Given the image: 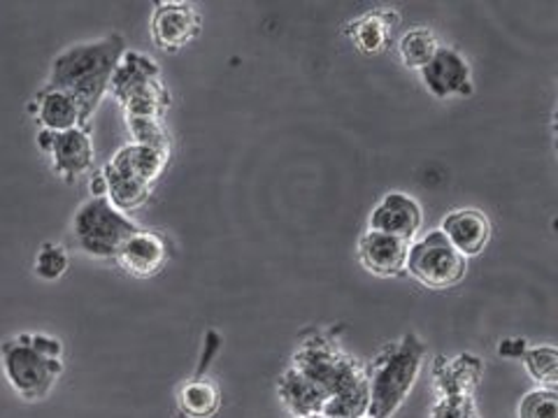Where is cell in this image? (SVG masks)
Wrapping results in <instances>:
<instances>
[{"label":"cell","mask_w":558,"mask_h":418,"mask_svg":"<svg viewBox=\"0 0 558 418\" xmlns=\"http://www.w3.org/2000/svg\"><path fill=\"white\" fill-rule=\"evenodd\" d=\"M140 231V225L117 209L105 196L84 200L73 219V235L77 247L94 258L114 260L121 244Z\"/></svg>","instance_id":"8992f818"},{"label":"cell","mask_w":558,"mask_h":418,"mask_svg":"<svg viewBox=\"0 0 558 418\" xmlns=\"http://www.w3.org/2000/svg\"><path fill=\"white\" fill-rule=\"evenodd\" d=\"M110 94L121 104L124 116L163 119L172 100L159 63L143 51L129 49L114 70Z\"/></svg>","instance_id":"5b68a950"},{"label":"cell","mask_w":558,"mask_h":418,"mask_svg":"<svg viewBox=\"0 0 558 418\" xmlns=\"http://www.w3.org/2000/svg\"><path fill=\"white\" fill-rule=\"evenodd\" d=\"M307 418H324V416H307Z\"/></svg>","instance_id":"4316f807"},{"label":"cell","mask_w":558,"mask_h":418,"mask_svg":"<svg viewBox=\"0 0 558 418\" xmlns=\"http://www.w3.org/2000/svg\"><path fill=\"white\" fill-rule=\"evenodd\" d=\"M124 54L126 40L119 33L73 45L51 61L45 86L73 98L80 104L84 124L92 126V116L98 110L102 96L110 91L112 75Z\"/></svg>","instance_id":"7a4b0ae2"},{"label":"cell","mask_w":558,"mask_h":418,"mask_svg":"<svg viewBox=\"0 0 558 418\" xmlns=\"http://www.w3.org/2000/svg\"><path fill=\"white\" fill-rule=\"evenodd\" d=\"M221 337L217 330H207L203 356L194 377H189L178 391V407L184 418H215L221 409V393L217 383L207 377V368L217 356Z\"/></svg>","instance_id":"8fae6325"},{"label":"cell","mask_w":558,"mask_h":418,"mask_svg":"<svg viewBox=\"0 0 558 418\" xmlns=\"http://www.w3.org/2000/svg\"><path fill=\"white\" fill-rule=\"evenodd\" d=\"M31 112L38 119V124L45 131H54V133H63V131H73V128H86L84 119H82V110L80 104L70 98L63 91L57 89H43L35 96Z\"/></svg>","instance_id":"d6986e66"},{"label":"cell","mask_w":558,"mask_h":418,"mask_svg":"<svg viewBox=\"0 0 558 418\" xmlns=\"http://www.w3.org/2000/svg\"><path fill=\"white\" fill-rule=\"evenodd\" d=\"M424 223L422 205L403 190H389L368 217V229L410 242Z\"/></svg>","instance_id":"4fadbf2b"},{"label":"cell","mask_w":558,"mask_h":418,"mask_svg":"<svg viewBox=\"0 0 558 418\" xmlns=\"http://www.w3.org/2000/svg\"><path fill=\"white\" fill-rule=\"evenodd\" d=\"M174 418H184V416H182V414H178V416H174Z\"/></svg>","instance_id":"83f0119b"},{"label":"cell","mask_w":558,"mask_h":418,"mask_svg":"<svg viewBox=\"0 0 558 418\" xmlns=\"http://www.w3.org/2000/svg\"><path fill=\"white\" fill-rule=\"evenodd\" d=\"M428 356L418 335L408 333L381 348L365 368L368 379V418H391L412 393Z\"/></svg>","instance_id":"3957f363"},{"label":"cell","mask_w":558,"mask_h":418,"mask_svg":"<svg viewBox=\"0 0 558 418\" xmlns=\"http://www.w3.org/2000/svg\"><path fill=\"white\" fill-rule=\"evenodd\" d=\"M68 266H70V256L61 247V244L45 242L38 256H35L33 268H35V274L45 279V282H57V279H61L65 274Z\"/></svg>","instance_id":"cb8c5ba5"},{"label":"cell","mask_w":558,"mask_h":418,"mask_svg":"<svg viewBox=\"0 0 558 418\" xmlns=\"http://www.w3.org/2000/svg\"><path fill=\"white\" fill-rule=\"evenodd\" d=\"M126 126L135 145H143L156 151H163L172 156L170 135L163 126V119H149V116H126Z\"/></svg>","instance_id":"603a6c76"},{"label":"cell","mask_w":558,"mask_h":418,"mask_svg":"<svg viewBox=\"0 0 558 418\" xmlns=\"http://www.w3.org/2000/svg\"><path fill=\"white\" fill-rule=\"evenodd\" d=\"M201 30L203 20L194 3H184V0H156L154 3L151 40L168 54L194 42Z\"/></svg>","instance_id":"30bf717a"},{"label":"cell","mask_w":558,"mask_h":418,"mask_svg":"<svg viewBox=\"0 0 558 418\" xmlns=\"http://www.w3.org/2000/svg\"><path fill=\"white\" fill-rule=\"evenodd\" d=\"M89 190H92V196H105V198H108V186H105V180H102L100 172L94 174V180L89 184Z\"/></svg>","instance_id":"484cf974"},{"label":"cell","mask_w":558,"mask_h":418,"mask_svg":"<svg viewBox=\"0 0 558 418\" xmlns=\"http://www.w3.org/2000/svg\"><path fill=\"white\" fill-rule=\"evenodd\" d=\"M438 49L440 42L430 28H412L398 40V57L408 70H422Z\"/></svg>","instance_id":"7402d4cb"},{"label":"cell","mask_w":558,"mask_h":418,"mask_svg":"<svg viewBox=\"0 0 558 418\" xmlns=\"http://www.w3.org/2000/svg\"><path fill=\"white\" fill-rule=\"evenodd\" d=\"M505 358H519L526 365V372L543 383L539 389H554L558 383V352L554 346H529L526 340H505L498 346Z\"/></svg>","instance_id":"ffe728a7"},{"label":"cell","mask_w":558,"mask_h":418,"mask_svg":"<svg viewBox=\"0 0 558 418\" xmlns=\"http://www.w3.org/2000/svg\"><path fill=\"white\" fill-rule=\"evenodd\" d=\"M102 180H105V186H108V200L121 209V212H131V209H137L147 205L149 196H151V188L140 184L131 177H126V174H121L117 170H112L108 163L102 165L100 170Z\"/></svg>","instance_id":"44dd1931"},{"label":"cell","mask_w":558,"mask_h":418,"mask_svg":"<svg viewBox=\"0 0 558 418\" xmlns=\"http://www.w3.org/2000/svg\"><path fill=\"white\" fill-rule=\"evenodd\" d=\"M38 147L51 159V168L68 184H75L94 168V143L92 126L73 131H45L38 133Z\"/></svg>","instance_id":"9c48e42d"},{"label":"cell","mask_w":558,"mask_h":418,"mask_svg":"<svg viewBox=\"0 0 558 418\" xmlns=\"http://www.w3.org/2000/svg\"><path fill=\"white\" fill-rule=\"evenodd\" d=\"M426 91L435 98H468L473 96V73H470V63L459 49L442 47L435 51V57L418 70Z\"/></svg>","instance_id":"7c38bea8"},{"label":"cell","mask_w":558,"mask_h":418,"mask_svg":"<svg viewBox=\"0 0 558 418\" xmlns=\"http://www.w3.org/2000/svg\"><path fill=\"white\" fill-rule=\"evenodd\" d=\"M442 235L465 260L482 254L492 239V221L475 207L453 209L442 219Z\"/></svg>","instance_id":"2e32d148"},{"label":"cell","mask_w":558,"mask_h":418,"mask_svg":"<svg viewBox=\"0 0 558 418\" xmlns=\"http://www.w3.org/2000/svg\"><path fill=\"white\" fill-rule=\"evenodd\" d=\"M519 418H558V393L554 389H535L521 397Z\"/></svg>","instance_id":"d4e9b609"},{"label":"cell","mask_w":558,"mask_h":418,"mask_svg":"<svg viewBox=\"0 0 558 418\" xmlns=\"http://www.w3.org/2000/svg\"><path fill=\"white\" fill-rule=\"evenodd\" d=\"M484 374V362L475 354L457 358L438 356L433 368L438 403L430 409V418H480L475 393Z\"/></svg>","instance_id":"52a82bcc"},{"label":"cell","mask_w":558,"mask_h":418,"mask_svg":"<svg viewBox=\"0 0 558 418\" xmlns=\"http://www.w3.org/2000/svg\"><path fill=\"white\" fill-rule=\"evenodd\" d=\"M0 362L12 391L40 403L63 374V344L45 333H22L0 346Z\"/></svg>","instance_id":"277c9868"},{"label":"cell","mask_w":558,"mask_h":418,"mask_svg":"<svg viewBox=\"0 0 558 418\" xmlns=\"http://www.w3.org/2000/svg\"><path fill=\"white\" fill-rule=\"evenodd\" d=\"M170 258L168 242L154 231L140 229L131 235L117 254V263L137 279H149L159 274Z\"/></svg>","instance_id":"9a60e30c"},{"label":"cell","mask_w":558,"mask_h":418,"mask_svg":"<svg viewBox=\"0 0 558 418\" xmlns=\"http://www.w3.org/2000/svg\"><path fill=\"white\" fill-rule=\"evenodd\" d=\"M170 163V153L156 151L143 145L129 143L124 147H119L117 153L108 161V165L126 177L145 184L149 188H154V184L161 180V174L166 172Z\"/></svg>","instance_id":"ac0fdd59"},{"label":"cell","mask_w":558,"mask_h":418,"mask_svg":"<svg viewBox=\"0 0 558 418\" xmlns=\"http://www.w3.org/2000/svg\"><path fill=\"white\" fill-rule=\"evenodd\" d=\"M363 418H368V416H363Z\"/></svg>","instance_id":"f1b7e54d"},{"label":"cell","mask_w":558,"mask_h":418,"mask_svg":"<svg viewBox=\"0 0 558 418\" xmlns=\"http://www.w3.org/2000/svg\"><path fill=\"white\" fill-rule=\"evenodd\" d=\"M400 26V14L393 8H377L356 16L344 26V35L365 57H377L393 42L396 28Z\"/></svg>","instance_id":"e0dca14e"},{"label":"cell","mask_w":558,"mask_h":418,"mask_svg":"<svg viewBox=\"0 0 558 418\" xmlns=\"http://www.w3.org/2000/svg\"><path fill=\"white\" fill-rule=\"evenodd\" d=\"M468 272V260L451 247L442 231H430L410 244L405 274L430 291L459 286Z\"/></svg>","instance_id":"ba28073f"},{"label":"cell","mask_w":558,"mask_h":418,"mask_svg":"<svg viewBox=\"0 0 558 418\" xmlns=\"http://www.w3.org/2000/svg\"><path fill=\"white\" fill-rule=\"evenodd\" d=\"M289 368L324 397V418H363L368 414L365 365L338 342L336 330H303Z\"/></svg>","instance_id":"6da1fadb"},{"label":"cell","mask_w":558,"mask_h":418,"mask_svg":"<svg viewBox=\"0 0 558 418\" xmlns=\"http://www.w3.org/2000/svg\"><path fill=\"white\" fill-rule=\"evenodd\" d=\"M408 249H410V242L368 229L359 237L356 254H359L361 266L371 274L391 279V276L405 274Z\"/></svg>","instance_id":"5bb4252c"}]
</instances>
